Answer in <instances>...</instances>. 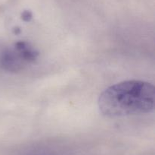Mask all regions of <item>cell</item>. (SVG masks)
<instances>
[{"label": "cell", "mask_w": 155, "mask_h": 155, "mask_svg": "<svg viewBox=\"0 0 155 155\" xmlns=\"http://www.w3.org/2000/svg\"><path fill=\"white\" fill-rule=\"evenodd\" d=\"M154 87L142 81H126L109 87L100 94L98 107L107 118H120L151 112Z\"/></svg>", "instance_id": "6da1fadb"}, {"label": "cell", "mask_w": 155, "mask_h": 155, "mask_svg": "<svg viewBox=\"0 0 155 155\" xmlns=\"http://www.w3.org/2000/svg\"><path fill=\"white\" fill-rule=\"evenodd\" d=\"M22 59L18 52L5 50L0 55V66L9 71H18L22 68ZM24 62V61H23Z\"/></svg>", "instance_id": "7a4b0ae2"}, {"label": "cell", "mask_w": 155, "mask_h": 155, "mask_svg": "<svg viewBox=\"0 0 155 155\" xmlns=\"http://www.w3.org/2000/svg\"><path fill=\"white\" fill-rule=\"evenodd\" d=\"M22 19L26 22H28L32 19V14L30 12H24L22 15Z\"/></svg>", "instance_id": "277c9868"}, {"label": "cell", "mask_w": 155, "mask_h": 155, "mask_svg": "<svg viewBox=\"0 0 155 155\" xmlns=\"http://www.w3.org/2000/svg\"><path fill=\"white\" fill-rule=\"evenodd\" d=\"M14 31H15V33H16V34H18V33H21V29H20L19 27H16V28H15Z\"/></svg>", "instance_id": "5b68a950"}, {"label": "cell", "mask_w": 155, "mask_h": 155, "mask_svg": "<svg viewBox=\"0 0 155 155\" xmlns=\"http://www.w3.org/2000/svg\"><path fill=\"white\" fill-rule=\"evenodd\" d=\"M15 50L18 52L24 62H33L39 56L38 52L33 50L27 43L24 41H19L15 43Z\"/></svg>", "instance_id": "3957f363"}]
</instances>
